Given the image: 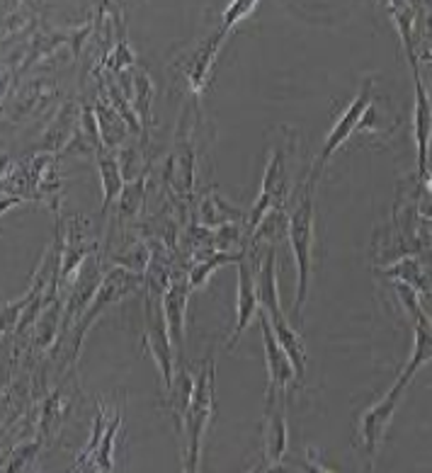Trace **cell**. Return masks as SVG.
<instances>
[{"instance_id":"obj_1","label":"cell","mask_w":432,"mask_h":473,"mask_svg":"<svg viewBox=\"0 0 432 473\" xmlns=\"http://www.w3.org/2000/svg\"><path fill=\"white\" fill-rule=\"evenodd\" d=\"M430 357H432V331H430V323H427V318L420 316L418 328H416V350H413V357L411 362H408V367L404 369V374L398 376L396 384L391 386L389 394L384 395L382 401L376 403L372 410H367L364 417H362L360 432L372 459H374L376 445H379V439H382V435L386 432L391 413H394V408L398 405V398H401V394H404L406 384L411 382L413 376H416V372H418L420 364L430 360Z\"/></svg>"},{"instance_id":"obj_2","label":"cell","mask_w":432,"mask_h":473,"mask_svg":"<svg viewBox=\"0 0 432 473\" xmlns=\"http://www.w3.org/2000/svg\"><path fill=\"white\" fill-rule=\"evenodd\" d=\"M214 415V362L209 360L205 369L192 384L190 401L183 413L184 432H187V454H184V471H197L199 454H202V437L206 425Z\"/></svg>"},{"instance_id":"obj_3","label":"cell","mask_w":432,"mask_h":473,"mask_svg":"<svg viewBox=\"0 0 432 473\" xmlns=\"http://www.w3.org/2000/svg\"><path fill=\"white\" fill-rule=\"evenodd\" d=\"M313 183L306 184L304 197L299 206L291 212L287 236H290L291 253L297 262V299H294V313L301 321L306 297H309V275H311V250H313V202H311Z\"/></svg>"},{"instance_id":"obj_4","label":"cell","mask_w":432,"mask_h":473,"mask_svg":"<svg viewBox=\"0 0 432 473\" xmlns=\"http://www.w3.org/2000/svg\"><path fill=\"white\" fill-rule=\"evenodd\" d=\"M260 311H265V316L269 318L272 323V331L279 338L282 347L290 354L291 364L297 369V376H304V364H306V347L301 342V335H299L294 328L290 325V321L284 318L282 306H279V294H277V275H275V253L269 250L265 262H262L260 277Z\"/></svg>"},{"instance_id":"obj_5","label":"cell","mask_w":432,"mask_h":473,"mask_svg":"<svg viewBox=\"0 0 432 473\" xmlns=\"http://www.w3.org/2000/svg\"><path fill=\"white\" fill-rule=\"evenodd\" d=\"M146 328H143V345L153 354L161 374H163L165 391L171 394L175 384V342H173L171 328L165 321V311L156 299V291H146Z\"/></svg>"},{"instance_id":"obj_6","label":"cell","mask_w":432,"mask_h":473,"mask_svg":"<svg viewBox=\"0 0 432 473\" xmlns=\"http://www.w3.org/2000/svg\"><path fill=\"white\" fill-rule=\"evenodd\" d=\"M139 284H142V277L136 275V272H132V269L114 268L107 272V277L98 284V289H95V294H92L88 309L83 311L80 323L76 325V332H73V345H71L73 357H79L80 340H83V335L88 332V328L98 321L100 313H105L107 306L114 304L117 299H121L132 289H136Z\"/></svg>"},{"instance_id":"obj_7","label":"cell","mask_w":432,"mask_h":473,"mask_svg":"<svg viewBox=\"0 0 432 473\" xmlns=\"http://www.w3.org/2000/svg\"><path fill=\"white\" fill-rule=\"evenodd\" d=\"M121 425V413L114 410L112 420H107L105 410L100 405L98 415H95V423H92V435L90 442H88V449L79 457L76 461V468H83V471H112L114 461V437H117V430Z\"/></svg>"},{"instance_id":"obj_8","label":"cell","mask_w":432,"mask_h":473,"mask_svg":"<svg viewBox=\"0 0 432 473\" xmlns=\"http://www.w3.org/2000/svg\"><path fill=\"white\" fill-rule=\"evenodd\" d=\"M287 199V158H284V149H275L269 153L268 165H265V175H262L260 199L250 212V231L262 224V219L269 212H275L284 205Z\"/></svg>"},{"instance_id":"obj_9","label":"cell","mask_w":432,"mask_h":473,"mask_svg":"<svg viewBox=\"0 0 432 473\" xmlns=\"http://www.w3.org/2000/svg\"><path fill=\"white\" fill-rule=\"evenodd\" d=\"M369 105H372V80L364 83V88H362L360 95H357V98L347 105V110L341 114L338 124H335V127L331 129V134L326 136V143H323V151H321L319 165L313 168L311 177H309V183H316V180H319V173L326 168V163L331 161V156H333L335 151L341 149L342 143H345L347 139L357 131V127H360L362 117H364V112H367Z\"/></svg>"},{"instance_id":"obj_10","label":"cell","mask_w":432,"mask_h":473,"mask_svg":"<svg viewBox=\"0 0 432 473\" xmlns=\"http://www.w3.org/2000/svg\"><path fill=\"white\" fill-rule=\"evenodd\" d=\"M262 325V340H265V357H268V398H277V394H284V389L294 382L297 369L291 364L290 354L282 347L279 338L272 331L269 318L265 311L258 313Z\"/></svg>"},{"instance_id":"obj_11","label":"cell","mask_w":432,"mask_h":473,"mask_svg":"<svg viewBox=\"0 0 432 473\" xmlns=\"http://www.w3.org/2000/svg\"><path fill=\"white\" fill-rule=\"evenodd\" d=\"M236 325L231 338H228V350L236 345V340L241 338L243 331L248 328L256 313H260V282L253 272V262L248 258L238 260V304H236Z\"/></svg>"},{"instance_id":"obj_12","label":"cell","mask_w":432,"mask_h":473,"mask_svg":"<svg viewBox=\"0 0 432 473\" xmlns=\"http://www.w3.org/2000/svg\"><path fill=\"white\" fill-rule=\"evenodd\" d=\"M284 403L277 405V398H265V427H262V452L265 468H277L287 452V420H284Z\"/></svg>"},{"instance_id":"obj_13","label":"cell","mask_w":432,"mask_h":473,"mask_svg":"<svg viewBox=\"0 0 432 473\" xmlns=\"http://www.w3.org/2000/svg\"><path fill=\"white\" fill-rule=\"evenodd\" d=\"M227 37V32L219 27L209 39H205V42L199 44L197 49H195V54L187 58V64H184V76H187V83H190L195 95H199V92L205 90L209 79H212L214 64H216L221 44H224Z\"/></svg>"},{"instance_id":"obj_14","label":"cell","mask_w":432,"mask_h":473,"mask_svg":"<svg viewBox=\"0 0 432 473\" xmlns=\"http://www.w3.org/2000/svg\"><path fill=\"white\" fill-rule=\"evenodd\" d=\"M416 146H418V175H427V158H430V139H432V105L427 100V92L420 83V76L416 71Z\"/></svg>"},{"instance_id":"obj_15","label":"cell","mask_w":432,"mask_h":473,"mask_svg":"<svg viewBox=\"0 0 432 473\" xmlns=\"http://www.w3.org/2000/svg\"><path fill=\"white\" fill-rule=\"evenodd\" d=\"M190 282H175L168 284V289L163 291V311L168 328H171L173 342L175 347H183L184 342V311H187V299H190Z\"/></svg>"},{"instance_id":"obj_16","label":"cell","mask_w":432,"mask_h":473,"mask_svg":"<svg viewBox=\"0 0 432 473\" xmlns=\"http://www.w3.org/2000/svg\"><path fill=\"white\" fill-rule=\"evenodd\" d=\"M98 165H100V180H102V190H105V202H102V212L110 209L114 199L124 192V180H121L120 161L114 153L107 149L98 151Z\"/></svg>"},{"instance_id":"obj_17","label":"cell","mask_w":432,"mask_h":473,"mask_svg":"<svg viewBox=\"0 0 432 473\" xmlns=\"http://www.w3.org/2000/svg\"><path fill=\"white\" fill-rule=\"evenodd\" d=\"M129 76H132V102L136 105V114H143L146 120H149V107H151V95H153V85H151L149 76H146V71H142V68H136V66H132L129 68Z\"/></svg>"},{"instance_id":"obj_18","label":"cell","mask_w":432,"mask_h":473,"mask_svg":"<svg viewBox=\"0 0 432 473\" xmlns=\"http://www.w3.org/2000/svg\"><path fill=\"white\" fill-rule=\"evenodd\" d=\"M243 255H227V253H216L212 258V260H206V262H199V265H195V269L190 272V287L192 289H197V287H205L206 279L216 272V269L221 268V265H228V262H236V260H241Z\"/></svg>"},{"instance_id":"obj_19","label":"cell","mask_w":432,"mask_h":473,"mask_svg":"<svg viewBox=\"0 0 432 473\" xmlns=\"http://www.w3.org/2000/svg\"><path fill=\"white\" fill-rule=\"evenodd\" d=\"M258 3H260V0H231L227 10H224V15H221V29L228 35L243 17H248V15L253 13V7H256Z\"/></svg>"},{"instance_id":"obj_20","label":"cell","mask_w":432,"mask_h":473,"mask_svg":"<svg viewBox=\"0 0 432 473\" xmlns=\"http://www.w3.org/2000/svg\"><path fill=\"white\" fill-rule=\"evenodd\" d=\"M132 66H136V57L127 42L117 44V47H114V49L110 51L105 58V68H110V71H114V73L129 71Z\"/></svg>"},{"instance_id":"obj_21","label":"cell","mask_w":432,"mask_h":473,"mask_svg":"<svg viewBox=\"0 0 432 473\" xmlns=\"http://www.w3.org/2000/svg\"><path fill=\"white\" fill-rule=\"evenodd\" d=\"M142 192H143V180H136L134 184H127V187H124V194H121V205H120V212L124 214V216H134L136 209H139V202H142Z\"/></svg>"},{"instance_id":"obj_22","label":"cell","mask_w":432,"mask_h":473,"mask_svg":"<svg viewBox=\"0 0 432 473\" xmlns=\"http://www.w3.org/2000/svg\"><path fill=\"white\" fill-rule=\"evenodd\" d=\"M37 449H39V442H35V445H27L25 449H20V452H15L13 459H10V464L5 467V471H20V468H27L29 464H32V459H35Z\"/></svg>"}]
</instances>
